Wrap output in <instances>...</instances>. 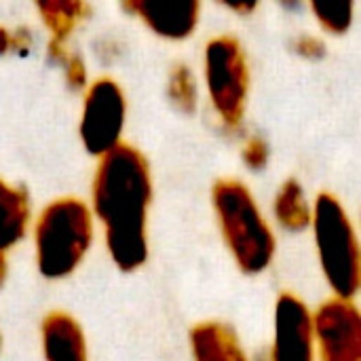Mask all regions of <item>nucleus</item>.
I'll return each instance as SVG.
<instances>
[{"label":"nucleus","mask_w":361,"mask_h":361,"mask_svg":"<svg viewBox=\"0 0 361 361\" xmlns=\"http://www.w3.org/2000/svg\"><path fill=\"white\" fill-rule=\"evenodd\" d=\"M150 197V171L140 150L118 144L102 157L93 180V209L104 226L108 252L125 273L140 269L148 258Z\"/></svg>","instance_id":"nucleus-1"},{"label":"nucleus","mask_w":361,"mask_h":361,"mask_svg":"<svg viewBox=\"0 0 361 361\" xmlns=\"http://www.w3.org/2000/svg\"><path fill=\"white\" fill-rule=\"evenodd\" d=\"M214 207L224 239L243 273H262L275 254V239L254 197L237 180H220L214 186Z\"/></svg>","instance_id":"nucleus-2"},{"label":"nucleus","mask_w":361,"mask_h":361,"mask_svg":"<svg viewBox=\"0 0 361 361\" xmlns=\"http://www.w3.org/2000/svg\"><path fill=\"white\" fill-rule=\"evenodd\" d=\"M36 262L44 277L61 279L85 258L93 241L89 207L78 199H57L49 203L34 231Z\"/></svg>","instance_id":"nucleus-3"},{"label":"nucleus","mask_w":361,"mask_h":361,"mask_svg":"<svg viewBox=\"0 0 361 361\" xmlns=\"http://www.w3.org/2000/svg\"><path fill=\"white\" fill-rule=\"evenodd\" d=\"M311 222L326 279L338 298L351 300L360 288V247L347 212L334 195L322 192Z\"/></svg>","instance_id":"nucleus-4"},{"label":"nucleus","mask_w":361,"mask_h":361,"mask_svg":"<svg viewBox=\"0 0 361 361\" xmlns=\"http://www.w3.org/2000/svg\"><path fill=\"white\" fill-rule=\"evenodd\" d=\"M205 78L212 104L222 123L231 129L239 127L247 102L250 70L245 53L237 38L218 36L207 42Z\"/></svg>","instance_id":"nucleus-5"},{"label":"nucleus","mask_w":361,"mask_h":361,"mask_svg":"<svg viewBox=\"0 0 361 361\" xmlns=\"http://www.w3.org/2000/svg\"><path fill=\"white\" fill-rule=\"evenodd\" d=\"M125 110V95L112 78H99L89 87L82 106L80 137L91 154L104 157L121 144Z\"/></svg>","instance_id":"nucleus-6"},{"label":"nucleus","mask_w":361,"mask_h":361,"mask_svg":"<svg viewBox=\"0 0 361 361\" xmlns=\"http://www.w3.org/2000/svg\"><path fill=\"white\" fill-rule=\"evenodd\" d=\"M322 361H361V319L351 300L332 298L313 317Z\"/></svg>","instance_id":"nucleus-7"},{"label":"nucleus","mask_w":361,"mask_h":361,"mask_svg":"<svg viewBox=\"0 0 361 361\" xmlns=\"http://www.w3.org/2000/svg\"><path fill=\"white\" fill-rule=\"evenodd\" d=\"M313 317L305 302L281 294L275 305L273 361H313Z\"/></svg>","instance_id":"nucleus-8"},{"label":"nucleus","mask_w":361,"mask_h":361,"mask_svg":"<svg viewBox=\"0 0 361 361\" xmlns=\"http://www.w3.org/2000/svg\"><path fill=\"white\" fill-rule=\"evenodd\" d=\"M123 8L140 17L154 34L169 40H182L195 32L201 4L197 0H133L123 2Z\"/></svg>","instance_id":"nucleus-9"},{"label":"nucleus","mask_w":361,"mask_h":361,"mask_svg":"<svg viewBox=\"0 0 361 361\" xmlns=\"http://www.w3.org/2000/svg\"><path fill=\"white\" fill-rule=\"evenodd\" d=\"M42 349L47 361H87V345L74 317L53 311L42 322Z\"/></svg>","instance_id":"nucleus-10"},{"label":"nucleus","mask_w":361,"mask_h":361,"mask_svg":"<svg viewBox=\"0 0 361 361\" xmlns=\"http://www.w3.org/2000/svg\"><path fill=\"white\" fill-rule=\"evenodd\" d=\"M38 13L42 15L49 32H51V42H49V55L57 61H61L66 53V40L74 32V27L89 15V4L85 2H66V0H51V2H36Z\"/></svg>","instance_id":"nucleus-11"},{"label":"nucleus","mask_w":361,"mask_h":361,"mask_svg":"<svg viewBox=\"0 0 361 361\" xmlns=\"http://www.w3.org/2000/svg\"><path fill=\"white\" fill-rule=\"evenodd\" d=\"M195 361H247L235 332L222 324H199L190 332Z\"/></svg>","instance_id":"nucleus-12"},{"label":"nucleus","mask_w":361,"mask_h":361,"mask_svg":"<svg viewBox=\"0 0 361 361\" xmlns=\"http://www.w3.org/2000/svg\"><path fill=\"white\" fill-rule=\"evenodd\" d=\"M30 220V203L23 190L0 180V254H6L23 235Z\"/></svg>","instance_id":"nucleus-13"},{"label":"nucleus","mask_w":361,"mask_h":361,"mask_svg":"<svg viewBox=\"0 0 361 361\" xmlns=\"http://www.w3.org/2000/svg\"><path fill=\"white\" fill-rule=\"evenodd\" d=\"M275 216L279 224L288 231H305L311 224L313 216L305 199V192L296 180H288L281 186L275 199Z\"/></svg>","instance_id":"nucleus-14"},{"label":"nucleus","mask_w":361,"mask_h":361,"mask_svg":"<svg viewBox=\"0 0 361 361\" xmlns=\"http://www.w3.org/2000/svg\"><path fill=\"white\" fill-rule=\"evenodd\" d=\"M167 93L169 99L173 102V106L186 114L195 112L197 108V85H195V76L190 74L188 66L178 63L173 66L171 74H169V85H167Z\"/></svg>","instance_id":"nucleus-15"},{"label":"nucleus","mask_w":361,"mask_h":361,"mask_svg":"<svg viewBox=\"0 0 361 361\" xmlns=\"http://www.w3.org/2000/svg\"><path fill=\"white\" fill-rule=\"evenodd\" d=\"M311 8L324 30L345 34L353 21V2H311Z\"/></svg>","instance_id":"nucleus-16"},{"label":"nucleus","mask_w":361,"mask_h":361,"mask_svg":"<svg viewBox=\"0 0 361 361\" xmlns=\"http://www.w3.org/2000/svg\"><path fill=\"white\" fill-rule=\"evenodd\" d=\"M243 161H245V165H247L250 169H254V171L262 169V167L267 165V161H269V148H267L264 140L252 137V140L245 144V148H243Z\"/></svg>","instance_id":"nucleus-17"},{"label":"nucleus","mask_w":361,"mask_h":361,"mask_svg":"<svg viewBox=\"0 0 361 361\" xmlns=\"http://www.w3.org/2000/svg\"><path fill=\"white\" fill-rule=\"evenodd\" d=\"M63 68H66V80L70 85V89H82L87 85V70L85 63L78 55H66L61 59Z\"/></svg>","instance_id":"nucleus-18"},{"label":"nucleus","mask_w":361,"mask_h":361,"mask_svg":"<svg viewBox=\"0 0 361 361\" xmlns=\"http://www.w3.org/2000/svg\"><path fill=\"white\" fill-rule=\"evenodd\" d=\"M294 49L298 55L309 57V59H319L326 55V44L317 36H300L294 42Z\"/></svg>","instance_id":"nucleus-19"},{"label":"nucleus","mask_w":361,"mask_h":361,"mask_svg":"<svg viewBox=\"0 0 361 361\" xmlns=\"http://www.w3.org/2000/svg\"><path fill=\"white\" fill-rule=\"evenodd\" d=\"M11 47H13V36L8 34V30L0 27V55H2V53H6Z\"/></svg>","instance_id":"nucleus-20"},{"label":"nucleus","mask_w":361,"mask_h":361,"mask_svg":"<svg viewBox=\"0 0 361 361\" xmlns=\"http://www.w3.org/2000/svg\"><path fill=\"white\" fill-rule=\"evenodd\" d=\"M4 277H6V256L0 254V286L4 281Z\"/></svg>","instance_id":"nucleus-21"},{"label":"nucleus","mask_w":361,"mask_h":361,"mask_svg":"<svg viewBox=\"0 0 361 361\" xmlns=\"http://www.w3.org/2000/svg\"><path fill=\"white\" fill-rule=\"evenodd\" d=\"M231 8H235V11H241V13H247V11H254L256 8V4H228Z\"/></svg>","instance_id":"nucleus-22"}]
</instances>
